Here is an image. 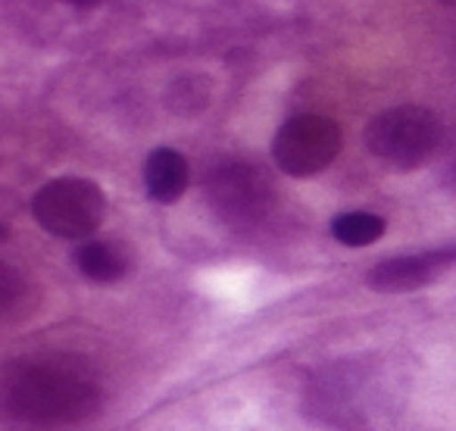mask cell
Here are the masks:
<instances>
[{
  "mask_svg": "<svg viewBox=\"0 0 456 431\" xmlns=\"http://www.w3.org/2000/svg\"><path fill=\"white\" fill-rule=\"evenodd\" d=\"M209 101V82L200 76H184L172 82L169 88V107L175 113H200Z\"/></svg>",
  "mask_w": 456,
  "mask_h": 431,
  "instance_id": "11",
  "label": "cell"
},
{
  "mask_svg": "<svg viewBox=\"0 0 456 431\" xmlns=\"http://www.w3.org/2000/svg\"><path fill=\"white\" fill-rule=\"evenodd\" d=\"M69 4H76V7H97L103 0H69Z\"/></svg>",
  "mask_w": 456,
  "mask_h": 431,
  "instance_id": "12",
  "label": "cell"
},
{
  "mask_svg": "<svg viewBox=\"0 0 456 431\" xmlns=\"http://www.w3.org/2000/svg\"><path fill=\"white\" fill-rule=\"evenodd\" d=\"M7 400L16 416L35 425H76L94 416L101 387L82 366L66 360L26 362L13 372Z\"/></svg>",
  "mask_w": 456,
  "mask_h": 431,
  "instance_id": "2",
  "label": "cell"
},
{
  "mask_svg": "<svg viewBox=\"0 0 456 431\" xmlns=\"http://www.w3.org/2000/svg\"><path fill=\"white\" fill-rule=\"evenodd\" d=\"M188 159L172 147H159L144 163V188L157 203H175L188 188Z\"/></svg>",
  "mask_w": 456,
  "mask_h": 431,
  "instance_id": "8",
  "label": "cell"
},
{
  "mask_svg": "<svg viewBox=\"0 0 456 431\" xmlns=\"http://www.w3.org/2000/svg\"><path fill=\"white\" fill-rule=\"evenodd\" d=\"M207 200L219 219L235 225L256 223L269 213L275 194L256 166L222 163L207 175Z\"/></svg>",
  "mask_w": 456,
  "mask_h": 431,
  "instance_id": "6",
  "label": "cell"
},
{
  "mask_svg": "<svg viewBox=\"0 0 456 431\" xmlns=\"http://www.w3.org/2000/svg\"><path fill=\"white\" fill-rule=\"evenodd\" d=\"M306 406L335 431H379L397 416L400 381L375 356L338 360L313 375Z\"/></svg>",
  "mask_w": 456,
  "mask_h": 431,
  "instance_id": "1",
  "label": "cell"
},
{
  "mask_svg": "<svg viewBox=\"0 0 456 431\" xmlns=\"http://www.w3.org/2000/svg\"><path fill=\"white\" fill-rule=\"evenodd\" d=\"M32 213L41 229L57 238H88L107 216V197L88 178H57L35 194Z\"/></svg>",
  "mask_w": 456,
  "mask_h": 431,
  "instance_id": "4",
  "label": "cell"
},
{
  "mask_svg": "<svg viewBox=\"0 0 456 431\" xmlns=\"http://www.w3.org/2000/svg\"><path fill=\"white\" fill-rule=\"evenodd\" d=\"M331 235L347 248H366L385 235V219L372 213H344L331 223Z\"/></svg>",
  "mask_w": 456,
  "mask_h": 431,
  "instance_id": "10",
  "label": "cell"
},
{
  "mask_svg": "<svg viewBox=\"0 0 456 431\" xmlns=\"http://www.w3.org/2000/svg\"><path fill=\"white\" fill-rule=\"evenodd\" d=\"M76 266L82 269L85 279L91 281H119L128 272V254L113 241H88L85 248H78Z\"/></svg>",
  "mask_w": 456,
  "mask_h": 431,
  "instance_id": "9",
  "label": "cell"
},
{
  "mask_svg": "<svg viewBox=\"0 0 456 431\" xmlns=\"http://www.w3.org/2000/svg\"><path fill=\"white\" fill-rule=\"evenodd\" d=\"M456 260L453 250H435V254H419V256H397V260H385L369 272V285L375 291H412V288L425 285L435 279V272L444 263Z\"/></svg>",
  "mask_w": 456,
  "mask_h": 431,
  "instance_id": "7",
  "label": "cell"
},
{
  "mask_svg": "<svg viewBox=\"0 0 456 431\" xmlns=\"http://www.w3.org/2000/svg\"><path fill=\"white\" fill-rule=\"evenodd\" d=\"M441 144V122L425 107H394L366 128V147L394 169H416Z\"/></svg>",
  "mask_w": 456,
  "mask_h": 431,
  "instance_id": "3",
  "label": "cell"
},
{
  "mask_svg": "<svg viewBox=\"0 0 456 431\" xmlns=\"http://www.w3.org/2000/svg\"><path fill=\"white\" fill-rule=\"evenodd\" d=\"M437 4H444V7H456V0H437Z\"/></svg>",
  "mask_w": 456,
  "mask_h": 431,
  "instance_id": "13",
  "label": "cell"
},
{
  "mask_svg": "<svg viewBox=\"0 0 456 431\" xmlns=\"http://www.w3.org/2000/svg\"><path fill=\"white\" fill-rule=\"evenodd\" d=\"M341 150V128L329 116H294L279 128L273 141V157L281 172L294 178H310L331 166Z\"/></svg>",
  "mask_w": 456,
  "mask_h": 431,
  "instance_id": "5",
  "label": "cell"
}]
</instances>
